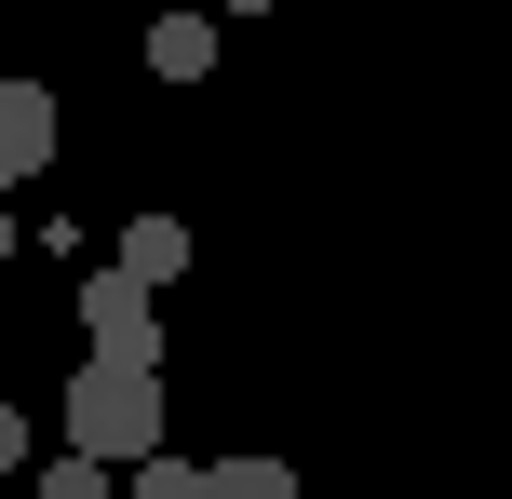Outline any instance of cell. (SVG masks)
<instances>
[{"label":"cell","mask_w":512,"mask_h":499,"mask_svg":"<svg viewBox=\"0 0 512 499\" xmlns=\"http://www.w3.org/2000/svg\"><path fill=\"white\" fill-rule=\"evenodd\" d=\"M216 14H283V0H216Z\"/></svg>","instance_id":"obj_10"},{"label":"cell","mask_w":512,"mask_h":499,"mask_svg":"<svg viewBox=\"0 0 512 499\" xmlns=\"http://www.w3.org/2000/svg\"><path fill=\"white\" fill-rule=\"evenodd\" d=\"M0 270H14V203H0Z\"/></svg>","instance_id":"obj_11"},{"label":"cell","mask_w":512,"mask_h":499,"mask_svg":"<svg viewBox=\"0 0 512 499\" xmlns=\"http://www.w3.org/2000/svg\"><path fill=\"white\" fill-rule=\"evenodd\" d=\"M162 365H81L68 378V459H95V473H135V459H162Z\"/></svg>","instance_id":"obj_1"},{"label":"cell","mask_w":512,"mask_h":499,"mask_svg":"<svg viewBox=\"0 0 512 499\" xmlns=\"http://www.w3.org/2000/svg\"><path fill=\"white\" fill-rule=\"evenodd\" d=\"M81 338H95V365H162V311H149V284L81 270Z\"/></svg>","instance_id":"obj_2"},{"label":"cell","mask_w":512,"mask_h":499,"mask_svg":"<svg viewBox=\"0 0 512 499\" xmlns=\"http://www.w3.org/2000/svg\"><path fill=\"white\" fill-rule=\"evenodd\" d=\"M108 270H122V284H176V270H189V216H135V230H122V257H108Z\"/></svg>","instance_id":"obj_4"},{"label":"cell","mask_w":512,"mask_h":499,"mask_svg":"<svg viewBox=\"0 0 512 499\" xmlns=\"http://www.w3.org/2000/svg\"><path fill=\"white\" fill-rule=\"evenodd\" d=\"M27 499H122L95 459H27Z\"/></svg>","instance_id":"obj_8"},{"label":"cell","mask_w":512,"mask_h":499,"mask_svg":"<svg viewBox=\"0 0 512 499\" xmlns=\"http://www.w3.org/2000/svg\"><path fill=\"white\" fill-rule=\"evenodd\" d=\"M68 149V108H54V81H0V203H14L41 162Z\"/></svg>","instance_id":"obj_3"},{"label":"cell","mask_w":512,"mask_h":499,"mask_svg":"<svg viewBox=\"0 0 512 499\" xmlns=\"http://www.w3.org/2000/svg\"><path fill=\"white\" fill-rule=\"evenodd\" d=\"M149 68L162 81H216V14H162L149 27Z\"/></svg>","instance_id":"obj_5"},{"label":"cell","mask_w":512,"mask_h":499,"mask_svg":"<svg viewBox=\"0 0 512 499\" xmlns=\"http://www.w3.org/2000/svg\"><path fill=\"white\" fill-rule=\"evenodd\" d=\"M203 499H297V473H283V459H203Z\"/></svg>","instance_id":"obj_6"},{"label":"cell","mask_w":512,"mask_h":499,"mask_svg":"<svg viewBox=\"0 0 512 499\" xmlns=\"http://www.w3.org/2000/svg\"><path fill=\"white\" fill-rule=\"evenodd\" d=\"M122 499H203V459H176V446H162V459H135Z\"/></svg>","instance_id":"obj_7"},{"label":"cell","mask_w":512,"mask_h":499,"mask_svg":"<svg viewBox=\"0 0 512 499\" xmlns=\"http://www.w3.org/2000/svg\"><path fill=\"white\" fill-rule=\"evenodd\" d=\"M0 473H27V419H14V405H0Z\"/></svg>","instance_id":"obj_9"}]
</instances>
